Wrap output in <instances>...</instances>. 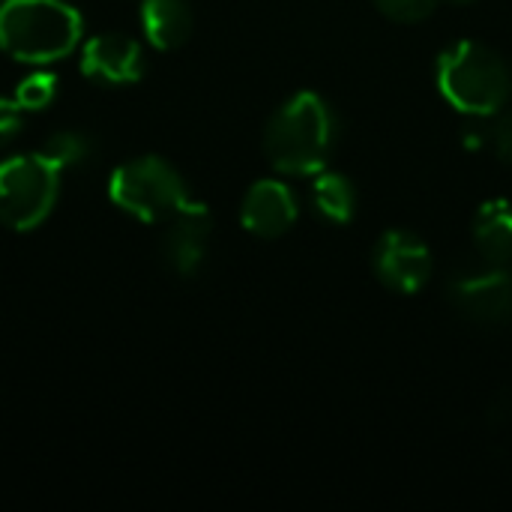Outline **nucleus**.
<instances>
[{
    "label": "nucleus",
    "mask_w": 512,
    "mask_h": 512,
    "mask_svg": "<svg viewBox=\"0 0 512 512\" xmlns=\"http://www.w3.org/2000/svg\"><path fill=\"white\" fill-rule=\"evenodd\" d=\"M453 306L477 324H510L512 321V273L507 264L474 261L450 279Z\"/></svg>",
    "instance_id": "423d86ee"
},
{
    "label": "nucleus",
    "mask_w": 512,
    "mask_h": 512,
    "mask_svg": "<svg viewBox=\"0 0 512 512\" xmlns=\"http://www.w3.org/2000/svg\"><path fill=\"white\" fill-rule=\"evenodd\" d=\"M312 201L315 210L333 222V225H348L357 213V189L345 174H333V171H321L315 174L312 183Z\"/></svg>",
    "instance_id": "ddd939ff"
},
{
    "label": "nucleus",
    "mask_w": 512,
    "mask_h": 512,
    "mask_svg": "<svg viewBox=\"0 0 512 512\" xmlns=\"http://www.w3.org/2000/svg\"><path fill=\"white\" fill-rule=\"evenodd\" d=\"M141 27L153 48L174 51L192 33V9L186 0H141Z\"/></svg>",
    "instance_id": "9b49d317"
},
{
    "label": "nucleus",
    "mask_w": 512,
    "mask_h": 512,
    "mask_svg": "<svg viewBox=\"0 0 512 512\" xmlns=\"http://www.w3.org/2000/svg\"><path fill=\"white\" fill-rule=\"evenodd\" d=\"M339 144V117L318 93L291 96L267 123L264 150L279 174L315 177L321 174Z\"/></svg>",
    "instance_id": "f257e3e1"
},
{
    "label": "nucleus",
    "mask_w": 512,
    "mask_h": 512,
    "mask_svg": "<svg viewBox=\"0 0 512 512\" xmlns=\"http://www.w3.org/2000/svg\"><path fill=\"white\" fill-rule=\"evenodd\" d=\"M54 96H57V81H54V75H48V72H33V75H27L21 84H18V90H15V102L21 105V111H42V108H48L51 102H54Z\"/></svg>",
    "instance_id": "2eb2a0df"
},
{
    "label": "nucleus",
    "mask_w": 512,
    "mask_h": 512,
    "mask_svg": "<svg viewBox=\"0 0 512 512\" xmlns=\"http://www.w3.org/2000/svg\"><path fill=\"white\" fill-rule=\"evenodd\" d=\"M378 279L399 294H417L432 279V252L411 231H387L372 252Z\"/></svg>",
    "instance_id": "0eeeda50"
},
{
    "label": "nucleus",
    "mask_w": 512,
    "mask_h": 512,
    "mask_svg": "<svg viewBox=\"0 0 512 512\" xmlns=\"http://www.w3.org/2000/svg\"><path fill=\"white\" fill-rule=\"evenodd\" d=\"M210 210L195 201L189 210L174 216L162 234V261L177 276H195L204 264L207 243H210Z\"/></svg>",
    "instance_id": "9d476101"
},
{
    "label": "nucleus",
    "mask_w": 512,
    "mask_h": 512,
    "mask_svg": "<svg viewBox=\"0 0 512 512\" xmlns=\"http://www.w3.org/2000/svg\"><path fill=\"white\" fill-rule=\"evenodd\" d=\"M24 126V111L15 99L0 96V150H6Z\"/></svg>",
    "instance_id": "f3484780"
},
{
    "label": "nucleus",
    "mask_w": 512,
    "mask_h": 512,
    "mask_svg": "<svg viewBox=\"0 0 512 512\" xmlns=\"http://www.w3.org/2000/svg\"><path fill=\"white\" fill-rule=\"evenodd\" d=\"M81 72L105 87L135 84L144 75L141 45L123 33H99L81 51Z\"/></svg>",
    "instance_id": "6e6552de"
},
{
    "label": "nucleus",
    "mask_w": 512,
    "mask_h": 512,
    "mask_svg": "<svg viewBox=\"0 0 512 512\" xmlns=\"http://www.w3.org/2000/svg\"><path fill=\"white\" fill-rule=\"evenodd\" d=\"M297 216H300L297 198L282 180H258L246 192L243 207H240L243 228L264 240H273V237H282L285 231H291Z\"/></svg>",
    "instance_id": "1a4fd4ad"
},
{
    "label": "nucleus",
    "mask_w": 512,
    "mask_h": 512,
    "mask_svg": "<svg viewBox=\"0 0 512 512\" xmlns=\"http://www.w3.org/2000/svg\"><path fill=\"white\" fill-rule=\"evenodd\" d=\"M474 246L480 258L495 264L512 261V201L489 198L474 216Z\"/></svg>",
    "instance_id": "f8f14e48"
},
{
    "label": "nucleus",
    "mask_w": 512,
    "mask_h": 512,
    "mask_svg": "<svg viewBox=\"0 0 512 512\" xmlns=\"http://www.w3.org/2000/svg\"><path fill=\"white\" fill-rule=\"evenodd\" d=\"M447 3H456V6H468V3H477V0H447Z\"/></svg>",
    "instance_id": "6ab92c4d"
},
{
    "label": "nucleus",
    "mask_w": 512,
    "mask_h": 512,
    "mask_svg": "<svg viewBox=\"0 0 512 512\" xmlns=\"http://www.w3.org/2000/svg\"><path fill=\"white\" fill-rule=\"evenodd\" d=\"M39 153L63 171V168H75V165L87 162L90 153H93V141H90V135H84V132L63 129V132H54V135L42 144Z\"/></svg>",
    "instance_id": "4468645a"
},
{
    "label": "nucleus",
    "mask_w": 512,
    "mask_h": 512,
    "mask_svg": "<svg viewBox=\"0 0 512 512\" xmlns=\"http://www.w3.org/2000/svg\"><path fill=\"white\" fill-rule=\"evenodd\" d=\"M438 90L468 117H492L512 96V72L492 48L462 39L438 54Z\"/></svg>",
    "instance_id": "7ed1b4c3"
},
{
    "label": "nucleus",
    "mask_w": 512,
    "mask_h": 512,
    "mask_svg": "<svg viewBox=\"0 0 512 512\" xmlns=\"http://www.w3.org/2000/svg\"><path fill=\"white\" fill-rule=\"evenodd\" d=\"M378 9L393 18V21H402V24H417V21H426L441 0H375Z\"/></svg>",
    "instance_id": "dca6fc26"
},
{
    "label": "nucleus",
    "mask_w": 512,
    "mask_h": 512,
    "mask_svg": "<svg viewBox=\"0 0 512 512\" xmlns=\"http://www.w3.org/2000/svg\"><path fill=\"white\" fill-rule=\"evenodd\" d=\"M81 42V15L66 0H3L0 48L21 63H54Z\"/></svg>",
    "instance_id": "f03ea898"
},
{
    "label": "nucleus",
    "mask_w": 512,
    "mask_h": 512,
    "mask_svg": "<svg viewBox=\"0 0 512 512\" xmlns=\"http://www.w3.org/2000/svg\"><path fill=\"white\" fill-rule=\"evenodd\" d=\"M60 195V168L42 153H21L0 162V222L9 231L39 228Z\"/></svg>",
    "instance_id": "39448f33"
},
{
    "label": "nucleus",
    "mask_w": 512,
    "mask_h": 512,
    "mask_svg": "<svg viewBox=\"0 0 512 512\" xmlns=\"http://www.w3.org/2000/svg\"><path fill=\"white\" fill-rule=\"evenodd\" d=\"M492 144H495L498 156H501L504 162H510V165H512V114H510V117H504V120H501V123L495 126Z\"/></svg>",
    "instance_id": "a211bd4d"
},
{
    "label": "nucleus",
    "mask_w": 512,
    "mask_h": 512,
    "mask_svg": "<svg viewBox=\"0 0 512 512\" xmlns=\"http://www.w3.org/2000/svg\"><path fill=\"white\" fill-rule=\"evenodd\" d=\"M108 198L114 207L147 225L171 222L195 204L180 171L159 156H141L114 168L108 180Z\"/></svg>",
    "instance_id": "20e7f679"
}]
</instances>
